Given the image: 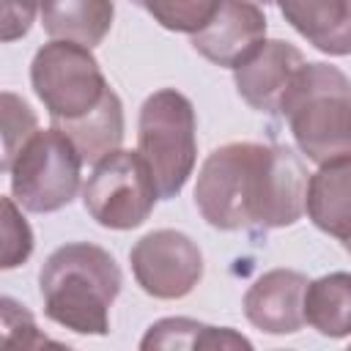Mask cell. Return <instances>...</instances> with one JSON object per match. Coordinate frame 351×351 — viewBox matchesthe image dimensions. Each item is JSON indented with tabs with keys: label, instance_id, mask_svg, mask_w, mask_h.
<instances>
[{
	"label": "cell",
	"instance_id": "cell-5",
	"mask_svg": "<svg viewBox=\"0 0 351 351\" xmlns=\"http://www.w3.org/2000/svg\"><path fill=\"white\" fill-rule=\"evenodd\" d=\"M30 82L49 112L52 126L88 115L110 90L90 47L60 38H52L36 52L30 63Z\"/></svg>",
	"mask_w": 351,
	"mask_h": 351
},
{
	"label": "cell",
	"instance_id": "cell-9",
	"mask_svg": "<svg viewBox=\"0 0 351 351\" xmlns=\"http://www.w3.org/2000/svg\"><path fill=\"white\" fill-rule=\"evenodd\" d=\"M263 41L266 16L250 0H214L206 22L189 36L195 52L225 69H236Z\"/></svg>",
	"mask_w": 351,
	"mask_h": 351
},
{
	"label": "cell",
	"instance_id": "cell-4",
	"mask_svg": "<svg viewBox=\"0 0 351 351\" xmlns=\"http://www.w3.org/2000/svg\"><path fill=\"white\" fill-rule=\"evenodd\" d=\"M195 126L192 101L173 88L151 93L140 107L137 151L151 167L159 200L176 197L195 170Z\"/></svg>",
	"mask_w": 351,
	"mask_h": 351
},
{
	"label": "cell",
	"instance_id": "cell-14",
	"mask_svg": "<svg viewBox=\"0 0 351 351\" xmlns=\"http://www.w3.org/2000/svg\"><path fill=\"white\" fill-rule=\"evenodd\" d=\"M41 27L49 38L96 47L112 27V0H38Z\"/></svg>",
	"mask_w": 351,
	"mask_h": 351
},
{
	"label": "cell",
	"instance_id": "cell-3",
	"mask_svg": "<svg viewBox=\"0 0 351 351\" xmlns=\"http://www.w3.org/2000/svg\"><path fill=\"white\" fill-rule=\"evenodd\" d=\"M280 112L310 162L351 154V80L337 66L304 63L285 88Z\"/></svg>",
	"mask_w": 351,
	"mask_h": 351
},
{
	"label": "cell",
	"instance_id": "cell-10",
	"mask_svg": "<svg viewBox=\"0 0 351 351\" xmlns=\"http://www.w3.org/2000/svg\"><path fill=\"white\" fill-rule=\"evenodd\" d=\"M304 55L282 41V38H271L263 41L261 47H255L236 69H233V82L239 96L258 112H280V101L285 88L291 85L293 74L304 66Z\"/></svg>",
	"mask_w": 351,
	"mask_h": 351
},
{
	"label": "cell",
	"instance_id": "cell-19",
	"mask_svg": "<svg viewBox=\"0 0 351 351\" xmlns=\"http://www.w3.org/2000/svg\"><path fill=\"white\" fill-rule=\"evenodd\" d=\"M38 132L36 112L16 93L3 90V170L14 162L19 148Z\"/></svg>",
	"mask_w": 351,
	"mask_h": 351
},
{
	"label": "cell",
	"instance_id": "cell-2",
	"mask_svg": "<svg viewBox=\"0 0 351 351\" xmlns=\"http://www.w3.org/2000/svg\"><path fill=\"white\" fill-rule=\"evenodd\" d=\"M123 285L115 258L88 241L58 247L41 266L44 313L77 335H107L110 307Z\"/></svg>",
	"mask_w": 351,
	"mask_h": 351
},
{
	"label": "cell",
	"instance_id": "cell-1",
	"mask_svg": "<svg viewBox=\"0 0 351 351\" xmlns=\"http://www.w3.org/2000/svg\"><path fill=\"white\" fill-rule=\"evenodd\" d=\"M307 181L288 145L228 143L200 165L195 206L217 230L288 228L304 214Z\"/></svg>",
	"mask_w": 351,
	"mask_h": 351
},
{
	"label": "cell",
	"instance_id": "cell-16",
	"mask_svg": "<svg viewBox=\"0 0 351 351\" xmlns=\"http://www.w3.org/2000/svg\"><path fill=\"white\" fill-rule=\"evenodd\" d=\"M304 321L324 337L351 335V274L332 271L313 280L304 291Z\"/></svg>",
	"mask_w": 351,
	"mask_h": 351
},
{
	"label": "cell",
	"instance_id": "cell-20",
	"mask_svg": "<svg viewBox=\"0 0 351 351\" xmlns=\"http://www.w3.org/2000/svg\"><path fill=\"white\" fill-rule=\"evenodd\" d=\"M3 211H5V219H3V236H5L3 269H16L33 252V233H30V225L16 211V200L14 197H3Z\"/></svg>",
	"mask_w": 351,
	"mask_h": 351
},
{
	"label": "cell",
	"instance_id": "cell-23",
	"mask_svg": "<svg viewBox=\"0 0 351 351\" xmlns=\"http://www.w3.org/2000/svg\"><path fill=\"white\" fill-rule=\"evenodd\" d=\"M346 247H348V250H351V241H348V244H346Z\"/></svg>",
	"mask_w": 351,
	"mask_h": 351
},
{
	"label": "cell",
	"instance_id": "cell-12",
	"mask_svg": "<svg viewBox=\"0 0 351 351\" xmlns=\"http://www.w3.org/2000/svg\"><path fill=\"white\" fill-rule=\"evenodd\" d=\"M304 211L318 230L351 241V154L318 165L307 181Z\"/></svg>",
	"mask_w": 351,
	"mask_h": 351
},
{
	"label": "cell",
	"instance_id": "cell-22",
	"mask_svg": "<svg viewBox=\"0 0 351 351\" xmlns=\"http://www.w3.org/2000/svg\"><path fill=\"white\" fill-rule=\"evenodd\" d=\"M255 3H263L266 5V3H274V0H255Z\"/></svg>",
	"mask_w": 351,
	"mask_h": 351
},
{
	"label": "cell",
	"instance_id": "cell-15",
	"mask_svg": "<svg viewBox=\"0 0 351 351\" xmlns=\"http://www.w3.org/2000/svg\"><path fill=\"white\" fill-rule=\"evenodd\" d=\"M55 129H60L77 145V151H80L85 165H96L99 159H104L107 154L121 148V140H123V104H121L118 93L110 88L96 110H90L88 115H82L77 121L60 123Z\"/></svg>",
	"mask_w": 351,
	"mask_h": 351
},
{
	"label": "cell",
	"instance_id": "cell-7",
	"mask_svg": "<svg viewBox=\"0 0 351 351\" xmlns=\"http://www.w3.org/2000/svg\"><path fill=\"white\" fill-rule=\"evenodd\" d=\"M159 200L154 176L140 151H112L93 165L82 186L85 211L110 230L140 228Z\"/></svg>",
	"mask_w": 351,
	"mask_h": 351
},
{
	"label": "cell",
	"instance_id": "cell-17",
	"mask_svg": "<svg viewBox=\"0 0 351 351\" xmlns=\"http://www.w3.org/2000/svg\"><path fill=\"white\" fill-rule=\"evenodd\" d=\"M140 348H252V343L228 326H208L192 318H162L148 326Z\"/></svg>",
	"mask_w": 351,
	"mask_h": 351
},
{
	"label": "cell",
	"instance_id": "cell-21",
	"mask_svg": "<svg viewBox=\"0 0 351 351\" xmlns=\"http://www.w3.org/2000/svg\"><path fill=\"white\" fill-rule=\"evenodd\" d=\"M3 3V41H16L22 36H27L36 11H38V0H0Z\"/></svg>",
	"mask_w": 351,
	"mask_h": 351
},
{
	"label": "cell",
	"instance_id": "cell-13",
	"mask_svg": "<svg viewBox=\"0 0 351 351\" xmlns=\"http://www.w3.org/2000/svg\"><path fill=\"white\" fill-rule=\"evenodd\" d=\"M285 22L324 55H351V0H274Z\"/></svg>",
	"mask_w": 351,
	"mask_h": 351
},
{
	"label": "cell",
	"instance_id": "cell-18",
	"mask_svg": "<svg viewBox=\"0 0 351 351\" xmlns=\"http://www.w3.org/2000/svg\"><path fill=\"white\" fill-rule=\"evenodd\" d=\"M132 3L148 11L165 30L189 33V36L206 22L214 5V0H132Z\"/></svg>",
	"mask_w": 351,
	"mask_h": 351
},
{
	"label": "cell",
	"instance_id": "cell-6",
	"mask_svg": "<svg viewBox=\"0 0 351 351\" xmlns=\"http://www.w3.org/2000/svg\"><path fill=\"white\" fill-rule=\"evenodd\" d=\"M82 156L55 126L38 129L8 165L11 197L33 214H52L69 206L80 189Z\"/></svg>",
	"mask_w": 351,
	"mask_h": 351
},
{
	"label": "cell",
	"instance_id": "cell-11",
	"mask_svg": "<svg viewBox=\"0 0 351 351\" xmlns=\"http://www.w3.org/2000/svg\"><path fill=\"white\" fill-rule=\"evenodd\" d=\"M310 280L291 269L261 274L244 293L247 321L266 335H293L304 321V291Z\"/></svg>",
	"mask_w": 351,
	"mask_h": 351
},
{
	"label": "cell",
	"instance_id": "cell-8",
	"mask_svg": "<svg viewBox=\"0 0 351 351\" xmlns=\"http://www.w3.org/2000/svg\"><path fill=\"white\" fill-rule=\"evenodd\" d=\"M137 285L154 299H181L203 277V252L181 230H151L129 252Z\"/></svg>",
	"mask_w": 351,
	"mask_h": 351
}]
</instances>
